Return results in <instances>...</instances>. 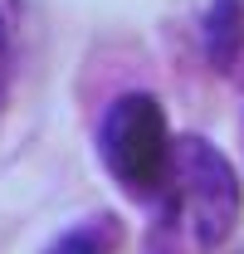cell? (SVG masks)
Segmentation results:
<instances>
[{
	"label": "cell",
	"instance_id": "obj_1",
	"mask_svg": "<svg viewBox=\"0 0 244 254\" xmlns=\"http://www.w3.org/2000/svg\"><path fill=\"white\" fill-rule=\"evenodd\" d=\"M161 190L171 195L176 220L190 230V240L200 250H215L235 235L240 225V205H244V186L235 176L230 157L205 142V137H176L171 157H166V181Z\"/></svg>",
	"mask_w": 244,
	"mask_h": 254
},
{
	"label": "cell",
	"instance_id": "obj_2",
	"mask_svg": "<svg viewBox=\"0 0 244 254\" xmlns=\"http://www.w3.org/2000/svg\"><path fill=\"white\" fill-rule=\"evenodd\" d=\"M98 157L113 171V181L137 195H161L166 157H171V132L166 113L152 93H122L98 127Z\"/></svg>",
	"mask_w": 244,
	"mask_h": 254
},
{
	"label": "cell",
	"instance_id": "obj_3",
	"mask_svg": "<svg viewBox=\"0 0 244 254\" xmlns=\"http://www.w3.org/2000/svg\"><path fill=\"white\" fill-rule=\"evenodd\" d=\"M205 54L215 68H235L244 54V5L240 0H215L205 10Z\"/></svg>",
	"mask_w": 244,
	"mask_h": 254
},
{
	"label": "cell",
	"instance_id": "obj_4",
	"mask_svg": "<svg viewBox=\"0 0 244 254\" xmlns=\"http://www.w3.org/2000/svg\"><path fill=\"white\" fill-rule=\"evenodd\" d=\"M44 254H103V245L93 240L88 230H73V235H59Z\"/></svg>",
	"mask_w": 244,
	"mask_h": 254
},
{
	"label": "cell",
	"instance_id": "obj_5",
	"mask_svg": "<svg viewBox=\"0 0 244 254\" xmlns=\"http://www.w3.org/2000/svg\"><path fill=\"white\" fill-rule=\"evenodd\" d=\"M0 39H5V25H0Z\"/></svg>",
	"mask_w": 244,
	"mask_h": 254
}]
</instances>
